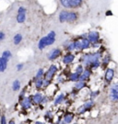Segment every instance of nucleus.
Segmentation results:
<instances>
[{
	"label": "nucleus",
	"mask_w": 118,
	"mask_h": 124,
	"mask_svg": "<svg viewBox=\"0 0 118 124\" xmlns=\"http://www.w3.org/2000/svg\"><path fill=\"white\" fill-rule=\"evenodd\" d=\"M79 17H80V14L76 9H73V10L65 9V10H62L59 13L58 18H59V21L61 23H74L79 20Z\"/></svg>",
	"instance_id": "obj_1"
},
{
	"label": "nucleus",
	"mask_w": 118,
	"mask_h": 124,
	"mask_svg": "<svg viewBox=\"0 0 118 124\" xmlns=\"http://www.w3.org/2000/svg\"><path fill=\"white\" fill-rule=\"evenodd\" d=\"M54 40H55V32L54 31H50L48 35L40 40L39 43H38V48L40 50H44L47 46L52 45L54 42Z\"/></svg>",
	"instance_id": "obj_2"
},
{
	"label": "nucleus",
	"mask_w": 118,
	"mask_h": 124,
	"mask_svg": "<svg viewBox=\"0 0 118 124\" xmlns=\"http://www.w3.org/2000/svg\"><path fill=\"white\" fill-rule=\"evenodd\" d=\"M101 58V53H90V54H86L82 57V61L86 65H91L92 63L96 61H99Z\"/></svg>",
	"instance_id": "obj_3"
},
{
	"label": "nucleus",
	"mask_w": 118,
	"mask_h": 124,
	"mask_svg": "<svg viewBox=\"0 0 118 124\" xmlns=\"http://www.w3.org/2000/svg\"><path fill=\"white\" fill-rule=\"evenodd\" d=\"M110 98L111 100L114 102L118 101V83H114L111 86L110 90Z\"/></svg>",
	"instance_id": "obj_4"
},
{
	"label": "nucleus",
	"mask_w": 118,
	"mask_h": 124,
	"mask_svg": "<svg viewBox=\"0 0 118 124\" xmlns=\"http://www.w3.org/2000/svg\"><path fill=\"white\" fill-rule=\"evenodd\" d=\"M26 19V9L23 7H19L18 10L17 21L18 23H23Z\"/></svg>",
	"instance_id": "obj_5"
},
{
	"label": "nucleus",
	"mask_w": 118,
	"mask_h": 124,
	"mask_svg": "<svg viewBox=\"0 0 118 124\" xmlns=\"http://www.w3.org/2000/svg\"><path fill=\"white\" fill-rule=\"evenodd\" d=\"M88 40H90L91 43L95 44L97 41L100 39V34L97 32V31H91L87 36Z\"/></svg>",
	"instance_id": "obj_6"
},
{
	"label": "nucleus",
	"mask_w": 118,
	"mask_h": 124,
	"mask_svg": "<svg viewBox=\"0 0 118 124\" xmlns=\"http://www.w3.org/2000/svg\"><path fill=\"white\" fill-rule=\"evenodd\" d=\"M56 71H57L56 66H55V65H51L50 68L48 69L47 73L45 74V79L51 80L53 78V76L54 75V74L56 73Z\"/></svg>",
	"instance_id": "obj_7"
},
{
	"label": "nucleus",
	"mask_w": 118,
	"mask_h": 124,
	"mask_svg": "<svg viewBox=\"0 0 118 124\" xmlns=\"http://www.w3.org/2000/svg\"><path fill=\"white\" fill-rule=\"evenodd\" d=\"M61 55V51L59 49H54L53 51L50 52V53L48 54V59L50 61H53V60H55L57 58Z\"/></svg>",
	"instance_id": "obj_8"
},
{
	"label": "nucleus",
	"mask_w": 118,
	"mask_h": 124,
	"mask_svg": "<svg viewBox=\"0 0 118 124\" xmlns=\"http://www.w3.org/2000/svg\"><path fill=\"white\" fill-rule=\"evenodd\" d=\"M59 2L66 9H73L74 0H59Z\"/></svg>",
	"instance_id": "obj_9"
},
{
	"label": "nucleus",
	"mask_w": 118,
	"mask_h": 124,
	"mask_svg": "<svg viewBox=\"0 0 118 124\" xmlns=\"http://www.w3.org/2000/svg\"><path fill=\"white\" fill-rule=\"evenodd\" d=\"M114 76V69H112V68L107 69V71H106V73H105V80H106V82L110 83V82L113 80Z\"/></svg>",
	"instance_id": "obj_10"
},
{
	"label": "nucleus",
	"mask_w": 118,
	"mask_h": 124,
	"mask_svg": "<svg viewBox=\"0 0 118 124\" xmlns=\"http://www.w3.org/2000/svg\"><path fill=\"white\" fill-rule=\"evenodd\" d=\"M8 62L9 60L5 57H0V72H4L8 67Z\"/></svg>",
	"instance_id": "obj_11"
},
{
	"label": "nucleus",
	"mask_w": 118,
	"mask_h": 124,
	"mask_svg": "<svg viewBox=\"0 0 118 124\" xmlns=\"http://www.w3.org/2000/svg\"><path fill=\"white\" fill-rule=\"evenodd\" d=\"M74 59H75V56L73 54L67 53L66 55H65V57L63 59V62H64V63H66V64H68V63H71V62H73Z\"/></svg>",
	"instance_id": "obj_12"
},
{
	"label": "nucleus",
	"mask_w": 118,
	"mask_h": 124,
	"mask_svg": "<svg viewBox=\"0 0 118 124\" xmlns=\"http://www.w3.org/2000/svg\"><path fill=\"white\" fill-rule=\"evenodd\" d=\"M91 41L88 40V38H83L81 40V50L88 49L90 46H91Z\"/></svg>",
	"instance_id": "obj_13"
},
{
	"label": "nucleus",
	"mask_w": 118,
	"mask_h": 124,
	"mask_svg": "<svg viewBox=\"0 0 118 124\" xmlns=\"http://www.w3.org/2000/svg\"><path fill=\"white\" fill-rule=\"evenodd\" d=\"M93 106V101H88L86 102L85 104H84V106L82 107V108H80V110H79V113H83L84 111L88 110V109H90L91 107Z\"/></svg>",
	"instance_id": "obj_14"
},
{
	"label": "nucleus",
	"mask_w": 118,
	"mask_h": 124,
	"mask_svg": "<svg viewBox=\"0 0 118 124\" xmlns=\"http://www.w3.org/2000/svg\"><path fill=\"white\" fill-rule=\"evenodd\" d=\"M32 100H33V102H34L35 104H39V103H41V102L44 100V98H43L42 94L37 93V94H35L34 96H33Z\"/></svg>",
	"instance_id": "obj_15"
},
{
	"label": "nucleus",
	"mask_w": 118,
	"mask_h": 124,
	"mask_svg": "<svg viewBox=\"0 0 118 124\" xmlns=\"http://www.w3.org/2000/svg\"><path fill=\"white\" fill-rule=\"evenodd\" d=\"M21 106L23 108H30L31 107V102L30 100V98H24L23 100H22V103H21Z\"/></svg>",
	"instance_id": "obj_16"
},
{
	"label": "nucleus",
	"mask_w": 118,
	"mask_h": 124,
	"mask_svg": "<svg viewBox=\"0 0 118 124\" xmlns=\"http://www.w3.org/2000/svg\"><path fill=\"white\" fill-rule=\"evenodd\" d=\"M79 78H80V75L79 73H73V74H70L69 75V80L72 81V82H77V81H79Z\"/></svg>",
	"instance_id": "obj_17"
},
{
	"label": "nucleus",
	"mask_w": 118,
	"mask_h": 124,
	"mask_svg": "<svg viewBox=\"0 0 118 124\" xmlns=\"http://www.w3.org/2000/svg\"><path fill=\"white\" fill-rule=\"evenodd\" d=\"M90 75H91V71H89V70H86V71H84L81 75H80V78L79 80L80 81H85V80H87L89 77H90Z\"/></svg>",
	"instance_id": "obj_18"
},
{
	"label": "nucleus",
	"mask_w": 118,
	"mask_h": 124,
	"mask_svg": "<svg viewBox=\"0 0 118 124\" xmlns=\"http://www.w3.org/2000/svg\"><path fill=\"white\" fill-rule=\"evenodd\" d=\"M22 40V35L21 34H16L13 38V42L15 45H18L20 43V41Z\"/></svg>",
	"instance_id": "obj_19"
},
{
	"label": "nucleus",
	"mask_w": 118,
	"mask_h": 124,
	"mask_svg": "<svg viewBox=\"0 0 118 124\" xmlns=\"http://www.w3.org/2000/svg\"><path fill=\"white\" fill-rule=\"evenodd\" d=\"M20 88V82L18 80H15L13 82V85H12V89L13 91H18Z\"/></svg>",
	"instance_id": "obj_20"
},
{
	"label": "nucleus",
	"mask_w": 118,
	"mask_h": 124,
	"mask_svg": "<svg viewBox=\"0 0 118 124\" xmlns=\"http://www.w3.org/2000/svg\"><path fill=\"white\" fill-rule=\"evenodd\" d=\"M2 56L5 57L6 59H8V60H9L11 58V56H12V54L10 53V51H4L3 53H2Z\"/></svg>",
	"instance_id": "obj_21"
},
{
	"label": "nucleus",
	"mask_w": 118,
	"mask_h": 124,
	"mask_svg": "<svg viewBox=\"0 0 118 124\" xmlns=\"http://www.w3.org/2000/svg\"><path fill=\"white\" fill-rule=\"evenodd\" d=\"M84 86H85V81H78V83L76 85V88L77 89H81L83 88Z\"/></svg>",
	"instance_id": "obj_22"
},
{
	"label": "nucleus",
	"mask_w": 118,
	"mask_h": 124,
	"mask_svg": "<svg viewBox=\"0 0 118 124\" xmlns=\"http://www.w3.org/2000/svg\"><path fill=\"white\" fill-rule=\"evenodd\" d=\"M73 117H74V116L72 115V114H67V115H66V117H65V121H66V123H70V122L72 121V120H73Z\"/></svg>",
	"instance_id": "obj_23"
},
{
	"label": "nucleus",
	"mask_w": 118,
	"mask_h": 124,
	"mask_svg": "<svg viewBox=\"0 0 118 124\" xmlns=\"http://www.w3.org/2000/svg\"><path fill=\"white\" fill-rule=\"evenodd\" d=\"M44 80L42 79H38L36 81V88L37 89H40L42 86H43V85H44Z\"/></svg>",
	"instance_id": "obj_24"
},
{
	"label": "nucleus",
	"mask_w": 118,
	"mask_h": 124,
	"mask_svg": "<svg viewBox=\"0 0 118 124\" xmlns=\"http://www.w3.org/2000/svg\"><path fill=\"white\" fill-rule=\"evenodd\" d=\"M64 98H65V97H64V95H60V96H59V97H58V98L55 99V101H54V104H55V105H58L59 103H61V102L64 100Z\"/></svg>",
	"instance_id": "obj_25"
},
{
	"label": "nucleus",
	"mask_w": 118,
	"mask_h": 124,
	"mask_svg": "<svg viewBox=\"0 0 118 124\" xmlns=\"http://www.w3.org/2000/svg\"><path fill=\"white\" fill-rule=\"evenodd\" d=\"M44 70L43 69H39V71L37 72V74H36V79H41V77L44 75Z\"/></svg>",
	"instance_id": "obj_26"
},
{
	"label": "nucleus",
	"mask_w": 118,
	"mask_h": 124,
	"mask_svg": "<svg viewBox=\"0 0 118 124\" xmlns=\"http://www.w3.org/2000/svg\"><path fill=\"white\" fill-rule=\"evenodd\" d=\"M66 49L68 50V51H70V52L76 49V45H75V42H70L69 44H67V47H66Z\"/></svg>",
	"instance_id": "obj_27"
},
{
	"label": "nucleus",
	"mask_w": 118,
	"mask_h": 124,
	"mask_svg": "<svg viewBox=\"0 0 118 124\" xmlns=\"http://www.w3.org/2000/svg\"><path fill=\"white\" fill-rule=\"evenodd\" d=\"M76 72H77V73H79V75H81V74L83 73V67H82V65H79V66L77 67Z\"/></svg>",
	"instance_id": "obj_28"
},
{
	"label": "nucleus",
	"mask_w": 118,
	"mask_h": 124,
	"mask_svg": "<svg viewBox=\"0 0 118 124\" xmlns=\"http://www.w3.org/2000/svg\"><path fill=\"white\" fill-rule=\"evenodd\" d=\"M5 38H6V34H5L3 31H0V41L4 40Z\"/></svg>",
	"instance_id": "obj_29"
},
{
	"label": "nucleus",
	"mask_w": 118,
	"mask_h": 124,
	"mask_svg": "<svg viewBox=\"0 0 118 124\" xmlns=\"http://www.w3.org/2000/svg\"><path fill=\"white\" fill-rule=\"evenodd\" d=\"M109 61H110V59H109V57H106L103 59V62H102V63H103V65H106V64H108L109 63Z\"/></svg>",
	"instance_id": "obj_30"
},
{
	"label": "nucleus",
	"mask_w": 118,
	"mask_h": 124,
	"mask_svg": "<svg viewBox=\"0 0 118 124\" xmlns=\"http://www.w3.org/2000/svg\"><path fill=\"white\" fill-rule=\"evenodd\" d=\"M22 68H23V64H22V63H18V64L17 65V69L18 70V71H20Z\"/></svg>",
	"instance_id": "obj_31"
},
{
	"label": "nucleus",
	"mask_w": 118,
	"mask_h": 124,
	"mask_svg": "<svg viewBox=\"0 0 118 124\" xmlns=\"http://www.w3.org/2000/svg\"><path fill=\"white\" fill-rule=\"evenodd\" d=\"M1 124H7V121H6V117L3 116L2 119H1Z\"/></svg>",
	"instance_id": "obj_32"
},
{
	"label": "nucleus",
	"mask_w": 118,
	"mask_h": 124,
	"mask_svg": "<svg viewBox=\"0 0 118 124\" xmlns=\"http://www.w3.org/2000/svg\"><path fill=\"white\" fill-rule=\"evenodd\" d=\"M98 94H99L98 91H97V92H93V93H91V98H95V97H97Z\"/></svg>",
	"instance_id": "obj_33"
},
{
	"label": "nucleus",
	"mask_w": 118,
	"mask_h": 124,
	"mask_svg": "<svg viewBox=\"0 0 118 124\" xmlns=\"http://www.w3.org/2000/svg\"><path fill=\"white\" fill-rule=\"evenodd\" d=\"M9 124H16V123H15V121H13V120H10L9 122Z\"/></svg>",
	"instance_id": "obj_34"
},
{
	"label": "nucleus",
	"mask_w": 118,
	"mask_h": 124,
	"mask_svg": "<svg viewBox=\"0 0 118 124\" xmlns=\"http://www.w3.org/2000/svg\"><path fill=\"white\" fill-rule=\"evenodd\" d=\"M35 124H44V123L41 122V121H36V122H35Z\"/></svg>",
	"instance_id": "obj_35"
},
{
	"label": "nucleus",
	"mask_w": 118,
	"mask_h": 124,
	"mask_svg": "<svg viewBox=\"0 0 118 124\" xmlns=\"http://www.w3.org/2000/svg\"><path fill=\"white\" fill-rule=\"evenodd\" d=\"M66 121H64V122H61V123H60V124H66Z\"/></svg>",
	"instance_id": "obj_36"
}]
</instances>
